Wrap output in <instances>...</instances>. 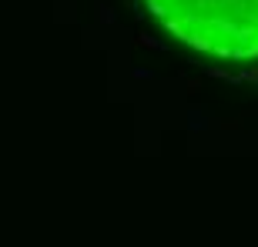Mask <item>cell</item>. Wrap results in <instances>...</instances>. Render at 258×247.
Here are the masks:
<instances>
[{"label": "cell", "instance_id": "cell-1", "mask_svg": "<svg viewBox=\"0 0 258 247\" xmlns=\"http://www.w3.org/2000/svg\"><path fill=\"white\" fill-rule=\"evenodd\" d=\"M171 37L221 60L258 57V0H144Z\"/></svg>", "mask_w": 258, "mask_h": 247}]
</instances>
